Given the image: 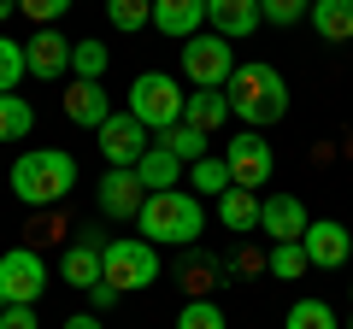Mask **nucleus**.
I'll return each instance as SVG.
<instances>
[{
  "label": "nucleus",
  "instance_id": "nucleus-25",
  "mask_svg": "<svg viewBox=\"0 0 353 329\" xmlns=\"http://www.w3.org/2000/svg\"><path fill=\"white\" fill-rule=\"evenodd\" d=\"M106 65H112V53H106V41H71V71H77V83H101L106 76Z\"/></svg>",
  "mask_w": 353,
  "mask_h": 329
},
{
  "label": "nucleus",
  "instance_id": "nucleus-34",
  "mask_svg": "<svg viewBox=\"0 0 353 329\" xmlns=\"http://www.w3.org/2000/svg\"><path fill=\"white\" fill-rule=\"evenodd\" d=\"M0 329H36V306H6L0 312Z\"/></svg>",
  "mask_w": 353,
  "mask_h": 329
},
{
  "label": "nucleus",
  "instance_id": "nucleus-28",
  "mask_svg": "<svg viewBox=\"0 0 353 329\" xmlns=\"http://www.w3.org/2000/svg\"><path fill=\"white\" fill-rule=\"evenodd\" d=\"M106 18H112V30L136 36L141 24H153V0H106Z\"/></svg>",
  "mask_w": 353,
  "mask_h": 329
},
{
  "label": "nucleus",
  "instance_id": "nucleus-31",
  "mask_svg": "<svg viewBox=\"0 0 353 329\" xmlns=\"http://www.w3.org/2000/svg\"><path fill=\"white\" fill-rule=\"evenodd\" d=\"M306 12H312V0H259V18H265V24H301V18Z\"/></svg>",
  "mask_w": 353,
  "mask_h": 329
},
{
  "label": "nucleus",
  "instance_id": "nucleus-37",
  "mask_svg": "<svg viewBox=\"0 0 353 329\" xmlns=\"http://www.w3.org/2000/svg\"><path fill=\"white\" fill-rule=\"evenodd\" d=\"M18 12V0H0V24H6V18H12Z\"/></svg>",
  "mask_w": 353,
  "mask_h": 329
},
{
  "label": "nucleus",
  "instance_id": "nucleus-14",
  "mask_svg": "<svg viewBox=\"0 0 353 329\" xmlns=\"http://www.w3.org/2000/svg\"><path fill=\"white\" fill-rule=\"evenodd\" d=\"M130 171H136V182H141L148 194H159V189H183V177H189V164L176 159V153H165L159 141H153V147L141 153V159L130 164Z\"/></svg>",
  "mask_w": 353,
  "mask_h": 329
},
{
  "label": "nucleus",
  "instance_id": "nucleus-2",
  "mask_svg": "<svg viewBox=\"0 0 353 329\" xmlns=\"http://www.w3.org/2000/svg\"><path fill=\"white\" fill-rule=\"evenodd\" d=\"M230 94V118H241L248 129H265V124H277L283 112H289V83H283V71H271L265 59L253 65H236L224 83Z\"/></svg>",
  "mask_w": 353,
  "mask_h": 329
},
{
  "label": "nucleus",
  "instance_id": "nucleus-16",
  "mask_svg": "<svg viewBox=\"0 0 353 329\" xmlns=\"http://www.w3.org/2000/svg\"><path fill=\"white\" fill-rule=\"evenodd\" d=\"M141 200H148V189L136 182V171H106L101 177V212L106 217H136Z\"/></svg>",
  "mask_w": 353,
  "mask_h": 329
},
{
  "label": "nucleus",
  "instance_id": "nucleus-15",
  "mask_svg": "<svg viewBox=\"0 0 353 329\" xmlns=\"http://www.w3.org/2000/svg\"><path fill=\"white\" fill-rule=\"evenodd\" d=\"M206 24L224 41H241V36H253L265 18H259V0H206Z\"/></svg>",
  "mask_w": 353,
  "mask_h": 329
},
{
  "label": "nucleus",
  "instance_id": "nucleus-27",
  "mask_svg": "<svg viewBox=\"0 0 353 329\" xmlns=\"http://www.w3.org/2000/svg\"><path fill=\"white\" fill-rule=\"evenodd\" d=\"M283 329H341V323H336V312L324 300H294L289 317H283Z\"/></svg>",
  "mask_w": 353,
  "mask_h": 329
},
{
  "label": "nucleus",
  "instance_id": "nucleus-20",
  "mask_svg": "<svg viewBox=\"0 0 353 329\" xmlns=\"http://www.w3.org/2000/svg\"><path fill=\"white\" fill-rule=\"evenodd\" d=\"M224 118H230V94H224V89H194L189 100H183V124L206 129V136H212Z\"/></svg>",
  "mask_w": 353,
  "mask_h": 329
},
{
  "label": "nucleus",
  "instance_id": "nucleus-23",
  "mask_svg": "<svg viewBox=\"0 0 353 329\" xmlns=\"http://www.w3.org/2000/svg\"><path fill=\"white\" fill-rule=\"evenodd\" d=\"M159 141L165 153H176L183 164H194V159H206V129H194V124H171V129H159Z\"/></svg>",
  "mask_w": 353,
  "mask_h": 329
},
{
  "label": "nucleus",
  "instance_id": "nucleus-8",
  "mask_svg": "<svg viewBox=\"0 0 353 329\" xmlns=\"http://www.w3.org/2000/svg\"><path fill=\"white\" fill-rule=\"evenodd\" d=\"M224 164H230V182H236V189H253V194L271 182V171H277V159H271V141H265L259 129H241V136H230V141H224Z\"/></svg>",
  "mask_w": 353,
  "mask_h": 329
},
{
  "label": "nucleus",
  "instance_id": "nucleus-19",
  "mask_svg": "<svg viewBox=\"0 0 353 329\" xmlns=\"http://www.w3.org/2000/svg\"><path fill=\"white\" fill-rule=\"evenodd\" d=\"M218 224H224L230 235L259 229V194H253V189H224V194H218Z\"/></svg>",
  "mask_w": 353,
  "mask_h": 329
},
{
  "label": "nucleus",
  "instance_id": "nucleus-29",
  "mask_svg": "<svg viewBox=\"0 0 353 329\" xmlns=\"http://www.w3.org/2000/svg\"><path fill=\"white\" fill-rule=\"evenodd\" d=\"M24 76H30V71H24V41L0 36V94H12Z\"/></svg>",
  "mask_w": 353,
  "mask_h": 329
},
{
  "label": "nucleus",
  "instance_id": "nucleus-36",
  "mask_svg": "<svg viewBox=\"0 0 353 329\" xmlns=\"http://www.w3.org/2000/svg\"><path fill=\"white\" fill-rule=\"evenodd\" d=\"M59 329H101V317H94V312H77V317H65Z\"/></svg>",
  "mask_w": 353,
  "mask_h": 329
},
{
  "label": "nucleus",
  "instance_id": "nucleus-22",
  "mask_svg": "<svg viewBox=\"0 0 353 329\" xmlns=\"http://www.w3.org/2000/svg\"><path fill=\"white\" fill-rule=\"evenodd\" d=\"M183 189H189V194H212V200H218V194H224V189H236V182H230V164L218 159V153H206V159H194V164H189Z\"/></svg>",
  "mask_w": 353,
  "mask_h": 329
},
{
  "label": "nucleus",
  "instance_id": "nucleus-12",
  "mask_svg": "<svg viewBox=\"0 0 353 329\" xmlns=\"http://www.w3.org/2000/svg\"><path fill=\"white\" fill-rule=\"evenodd\" d=\"M306 206H301V194H271V200H259V229L271 241H301L306 235Z\"/></svg>",
  "mask_w": 353,
  "mask_h": 329
},
{
  "label": "nucleus",
  "instance_id": "nucleus-30",
  "mask_svg": "<svg viewBox=\"0 0 353 329\" xmlns=\"http://www.w3.org/2000/svg\"><path fill=\"white\" fill-rule=\"evenodd\" d=\"M176 329H224V306L218 300H189L176 312Z\"/></svg>",
  "mask_w": 353,
  "mask_h": 329
},
{
  "label": "nucleus",
  "instance_id": "nucleus-13",
  "mask_svg": "<svg viewBox=\"0 0 353 329\" xmlns=\"http://www.w3.org/2000/svg\"><path fill=\"white\" fill-rule=\"evenodd\" d=\"M201 24H206V0H153V30L159 36L189 41L201 36Z\"/></svg>",
  "mask_w": 353,
  "mask_h": 329
},
{
  "label": "nucleus",
  "instance_id": "nucleus-33",
  "mask_svg": "<svg viewBox=\"0 0 353 329\" xmlns=\"http://www.w3.org/2000/svg\"><path fill=\"white\" fill-rule=\"evenodd\" d=\"M183 288H189V294H194V300H206V294H212V288H218V282H212V265H194V270H189V277H183Z\"/></svg>",
  "mask_w": 353,
  "mask_h": 329
},
{
  "label": "nucleus",
  "instance_id": "nucleus-32",
  "mask_svg": "<svg viewBox=\"0 0 353 329\" xmlns=\"http://www.w3.org/2000/svg\"><path fill=\"white\" fill-rule=\"evenodd\" d=\"M18 12H24L36 30H48V24H59V18L71 12V0H18Z\"/></svg>",
  "mask_w": 353,
  "mask_h": 329
},
{
  "label": "nucleus",
  "instance_id": "nucleus-7",
  "mask_svg": "<svg viewBox=\"0 0 353 329\" xmlns=\"http://www.w3.org/2000/svg\"><path fill=\"white\" fill-rule=\"evenodd\" d=\"M230 71H236V47L224 36H189L183 41V76H189L194 89H224Z\"/></svg>",
  "mask_w": 353,
  "mask_h": 329
},
{
  "label": "nucleus",
  "instance_id": "nucleus-3",
  "mask_svg": "<svg viewBox=\"0 0 353 329\" xmlns=\"http://www.w3.org/2000/svg\"><path fill=\"white\" fill-rule=\"evenodd\" d=\"M77 189V159L65 147H36V153H18L12 159V194L36 212L59 206L65 194Z\"/></svg>",
  "mask_w": 353,
  "mask_h": 329
},
{
  "label": "nucleus",
  "instance_id": "nucleus-24",
  "mask_svg": "<svg viewBox=\"0 0 353 329\" xmlns=\"http://www.w3.org/2000/svg\"><path fill=\"white\" fill-rule=\"evenodd\" d=\"M36 129V106L24 94H0V141H24Z\"/></svg>",
  "mask_w": 353,
  "mask_h": 329
},
{
  "label": "nucleus",
  "instance_id": "nucleus-35",
  "mask_svg": "<svg viewBox=\"0 0 353 329\" xmlns=\"http://www.w3.org/2000/svg\"><path fill=\"white\" fill-rule=\"evenodd\" d=\"M112 300H118V288H112V282H94V288H88V306H94V312H106Z\"/></svg>",
  "mask_w": 353,
  "mask_h": 329
},
{
  "label": "nucleus",
  "instance_id": "nucleus-6",
  "mask_svg": "<svg viewBox=\"0 0 353 329\" xmlns=\"http://www.w3.org/2000/svg\"><path fill=\"white\" fill-rule=\"evenodd\" d=\"M48 288V265L36 247H6L0 253V312L6 306H36Z\"/></svg>",
  "mask_w": 353,
  "mask_h": 329
},
{
  "label": "nucleus",
  "instance_id": "nucleus-18",
  "mask_svg": "<svg viewBox=\"0 0 353 329\" xmlns=\"http://www.w3.org/2000/svg\"><path fill=\"white\" fill-rule=\"evenodd\" d=\"M101 247L106 241H71V247H65V259H59V277L71 282V288H94V282H101Z\"/></svg>",
  "mask_w": 353,
  "mask_h": 329
},
{
  "label": "nucleus",
  "instance_id": "nucleus-4",
  "mask_svg": "<svg viewBox=\"0 0 353 329\" xmlns=\"http://www.w3.org/2000/svg\"><path fill=\"white\" fill-rule=\"evenodd\" d=\"M101 282H112L118 294H136L159 282V247L141 235H118L101 247Z\"/></svg>",
  "mask_w": 353,
  "mask_h": 329
},
{
  "label": "nucleus",
  "instance_id": "nucleus-39",
  "mask_svg": "<svg viewBox=\"0 0 353 329\" xmlns=\"http://www.w3.org/2000/svg\"><path fill=\"white\" fill-rule=\"evenodd\" d=\"M347 300H353V282H347Z\"/></svg>",
  "mask_w": 353,
  "mask_h": 329
},
{
  "label": "nucleus",
  "instance_id": "nucleus-10",
  "mask_svg": "<svg viewBox=\"0 0 353 329\" xmlns=\"http://www.w3.org/2000/svg\"><path fill=\"white\" fill-rule=\"evenodd\" d=\"M301 247H306V265H318V270H336V265H347V253H353V235H347V224H336V217H318V224H306Z\"/></svg>",
  "mask_w": 353,
  "mask_h": 329
},
{
  "label": "nucleus",
  "instance_id": "nucleus-21",
  "mask_svg": "<svg viewBox=\"0 0 353 329\" xmlns=\"http://www.w3.org/2000/svg\"><path fill=\"white\" fill-rule=\"evenodd\" d=\"M306 18L324 41H353V0H312Z\"/></svg>",
  "mask_w": 353,
  "mask_h": 329
},
{
  "label": "nucleus",
  "instance_id": "nucleus-11",
  "mask_svg": "<svg viewBox=\"0 0 353 329\" xmlns=\"http://www.w3.org/2000/svg\"><path fill=\"white\" fill-rule=\"evenodd\" d=\"M24 71L36 76V83H53V76H65L71 71V41L59 36V30H36V36L24 41Z\"/></svg>",
  "mask_w": 353,
  "mask_h": 329
},
{
  "label": "nucleus",
  "instance_id": "nucleus-26",
  "mask_svg": "<svg viewBox=\"0 0 353 329\" xmlns=\"http://www.w3.org/2000/svg\"><path fill=\"white\" fill-rule=\"evenodd\" d=\"M265 265H271V277L277 282H294V277H306V247L301 241H271V259H265Z\"/></svg>",
  "mask_w": 353,
  "mask_h": 329
},
{
  "label": "nucleus",
  "instance_id": "nucleus-1",
  "mask_svg": "<svg viewBox=\"0 0 353 329\" xmlns=\"http://www.w3.org/2000/svg\"><path fill=\"white\" fill-rule=\"evenodd\" d=\"M136 229H141V241H153V247H189V241H201V229H206V206H201V194H189V189H159V194L141 200Z\"/></svg>",
  "mask_w": 353,
  "mask_h": 329
},
{
  "label": "nucleus",
  "instance_id": "nucleus-17",
  "mask_svg": "<svg viewBox=\"0 0 353 329\" xmlns=\"http://www.w3.org/2000/svg\"><path fill=\"white\" fill-rule=\"evenodd\" d=\"M65 118L83 124V129H101L106 118H112V100H106L101 83H71V89H65Z\"/></svg>",
  "mask_w": 353,
  "mask_h": 329
},
{
  "label": "nucleus",
  "instance_id": "nucleus-38",
  "mask_svg": "<svg viewBox=\"0 0 353 329\" xmlns=\"http://www.w3.org/2000/svg\"><path fill=\"white\" fill-rule=\"evenodd\" d=\"M341 329H353V317H347V323H341Z\"/></svg>",
  "mask_w": 353,
  "mask_h": 329
},
{
  "label": "nucleus",
  "instance_id": "nucleus-9",
  "mask_svg": "<svg viewBox=\"0 0 353 329\" xmlns=\"http://www.w3.org/2000/svg\"><path fill=\"white\" fill-rule=\"evenodd\" d=\"M94 136H101V153H106V164H112V171H130V164L153 147V129L136 124L130 112H112L101 129H94Z\"/></svg>",
  "mask_w": 353,
  "mask_h": 329
},
{
  "label": "nucleus",
  "instance_id": "nucleus-5",
  "mask_svg": "<svg viewBox=\"0 0 353 329\" xmlns=\"http://www.w3.org/2000/svg\"><path fill=\"white\" fill-rule=\"evenodd\" d=\"M183 100H189V94L176 89V76H165V71H141L136 83H130V106H124V112L159 136V129L183 124Z\"/></svg>",
  "mask_w": 353,
  "mask_h": 329
}]
</instances>
